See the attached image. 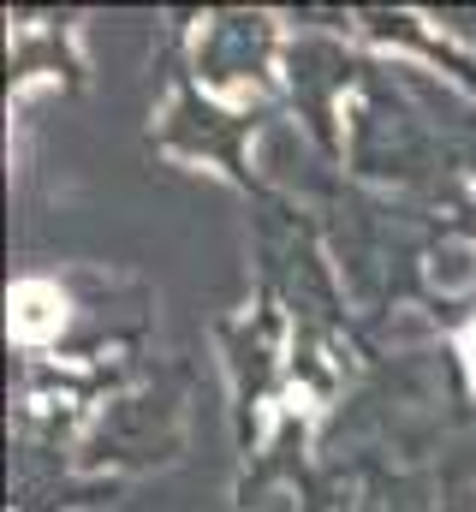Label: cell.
Instances as JSON below:
<instances>
[{"instance_id": "obj_1", "label": "cell", "mask_w": 476, "mask_h": 512, "mask_svg": "<svg viewBox=\"0 0 476 512\" xmlns=\"http://www.w3.org/2000/svg\"><path fill=\"white\" fill-rule=\"evenodd\" d=\"M18 298H24V304H42L48 292H42V286H24ZM48 322H54V316H42V310H18V334H42Z\"/></svg>"}]
</instances>
